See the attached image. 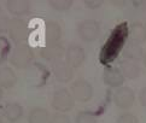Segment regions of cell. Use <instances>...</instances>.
Instances as JSON below:
<instances>
[{
  "instance_id": "cell-1",
  "label": "cell",
  "mask_w": 146,
  "mask_h": 123,
  "mask_svg": "<svg viewBox=\"0 0 146 123\" xmlns=\"http://www.w3.org/2000/svg\"><path fill=\"white\" fill-rule=\"evenodd\" d=\"M33 59H34L33 50L25 42L16 45V47L13 48L11 56H10V63L17 69L28 68L32 64Z\"/></svg>"
},
{
  "instance_id": "cell-2",
  "label": "cell",
  "mask_w": 146,
  "mask_h": 123,
  "mask_svg": "<svg viewBox=\"0 0 146 123\" xmlns=\"http://www.w3.org/2000/svg\"><path fill=\"white\" fill-rule=\"evenodd\" d=\"M51 106L54 111L65 114V112L72 110V107L75 106V99L66 88H59L52 95Z\"/></svg>"
},
{
  "instance_id": "cell-3",
  "label": "cell",
  "mask_w": 146,
  "mask_h": 123,
  "mask_svg": "<svg viewBox=\"0 0 146 123\" xmlns=\"http://www.w3.org/2000/svg\"><path fill=\"white\" fill-rule=\"evenodd\" d=\"M9 36L16 45L24 44L29 36L28 23L19 17L11 18V23H10L9 28Z\"/></svg>"
},
{
  "instance_id": "cell-4",
  "label": "cell",
  "mask_w": 146,
  "mask_h": 123,
  "mask_svg": "<svg viewBox=\"0 0 146 123\" xmlns=\"http://www.w3.org/2000/svg\"><path fill=\"white\" fill-rule=\"evenodd\" d=\"M77 34L83 41L92 42L97 40L100 34V25L94 19H85L77 25Z\"/></svg>"
},
{
  "instance_id": "cell-5",
  "label": "cell",
  "mask_w": 146,
  "mask_h": 123,
  "mask_svg": "<svg viewBox=\"0 0 146 123\" xmlns=\"http://www.w3.org/2000/svg\"><path fill=\"white\" fill-rule=\"evenodd\" d=\"M70 93L74 99L81 102H87L93 97V87L86 80H76L70 85Z\"/></svg>"
},
{
  "instance_id": "cell-6",
  "label": "cell",
  "mask_w": 146,
  "mask_h": 123,
  "mask_svg": "<svg viewBox=\"0 0 146 123\" xmlns=\"http://www.w3.org/2000/svg\"><path fill=\"white\" fill-rule=\"evenodd\" d=\"M115 105L121 110H128L134 105L135 101V94L134 91L127 86H122L117 88L113 95Z\"/></svg>"
},
{
  "instance_id": "cell-7",
  "label": "cell",
  "mask_w": 146,
  "mask_h": 123,
  "mask_svg": "<svg viewBox=\"0 0 146 123\" xmlns=\"http://www.w3.org/2000/svg\"><path fill=\"white\" fill-rule=\"evenodd\" d=\"M87 58L86 51L80 45L71 44L65 50V60L72 69H77L85 63Z\"/></svg>"
},
{
  "instance_id": "cell-8",
  "label": "cell",
  "mask_w": 146,
  "mask_h": 123,
  "mask_svg": "<svg viewBox=\"0 0 146 123\" xmlns=\"http://www.w3.org/2000/svg\"><path fill=\"white\" fill-rule=\"evenodd\" d=\"M52 73L57 81L66 83L74 77V69L66 63V60H57L52 63Z\"/></svg>"
},
{
  "instance_id": "cell-9",
  "label": "cell",
  "mask_w": 146,
  "mask_h": 123,
  "mask_svg": "<svg viewBox=\"0 0 146 123\" xmlns=\"http://www.w3.org/2000/svg\"><path fill=\"white\" fill-rule=\"evenodd\" d=\"M102 79L104 83L112 88H119L124 83V76L119 71V69L113 68V66H108L103 70Z\"/></svg>"
},
{
  "instance_id": "cell-10",
  "label": "cell",
  "mask_w": 146,
  "mask_h": 123,
  "mask_svg": "<svg viewBox=\"0 0 146 123\" xmlns=\"http://www.w3.org/2000/svg\"><path fill=\"white\" fill-rule=\"evenodd\" d=\"M40 54L42 56V58L46 60L51 62H57L63 59V56H65V48L60 44H51V45H45L41 48Z\"/></svg>"
},
{
  "instance_id": "cell-11",
  "label": "cell",
  "mask_w": 146,
  "mask_h": 123,
  "mask_svg": "<svg viewBox=\"0 0 146 123\" xmlns=\"http://www.w3.org/2000/svg\"><path fill=\"white\" fill-rule=\"evenodd\" d=\"M62 38V28L54 20H47L44 28V39L46 45L58 44Z\"/></svg>"
},
{
  "instance_id": "cell-12",
  "label": "cell",
  "mask_w": 146,
  "mask_h": 123,
  "mask_svg": "<svg viewBox=\"0 0 146 123\" xmlns=\"http://www.w3.org/2000/svg\"><path fill=\"white\" fill-rule=\"evenodd\" d=\"M119 71L122 73V75L124 76V79H129V80H134L139 77L140 75V68L139 65L135 63L134 60L130 59H122L119 60Z\"/></svg>"
},
{
  "instance_id": "cell-13",
  "label": "cell",
  "mask_w": 146,
  "mask_h": 123,
  "mask_svg": "<svg viewBox=\"0 0 146 123\" xmlns=\"http://www.w3.org/2000/svg\"><path fill=\"white\" fill-rule=\"evenodd\" d=\"M4 116L9 122L15 123L23 116V106L19 102H7L4 106Z\"/></svg>"
},
{
  "instance_id": "cell-14",
  "label": "cell",
  "mask_w": 146,
  "mask_h": 123,
  "mask_svg": "<svg viewBox=\"0 0 146 123\" xmlns=\"http://www.w3.org/2000/svg\"><path fill=\"white\" fill-rule=\"evenodd\" d=\"M7 11L13 15V16H22L29 12L30 10V3L25 0H9L5 3Z\"/></svg>"
},
{
  "instance_id": "cell-15",
  "label": "cell",
  "mask_w": 146,
  "mask_h": 123,
  "mask_svg": "<svg viewBox=\"0 0 146 123\" xmlns=\"http://www.w3.org/2000/svg\"><path fill=\"white\" fill-rule=\"evenodd\" d=\"M17 82V76L13 69L10 66H3L0 68V87L1 88H12Z\"/></svg>"
},
{
  "instance_id": "cell-16",
  "label": "cell",
  "mask_w": 146,
  "mask_h": 123,
  "mask_svg": "<svg viewBox=\"0 0 146 123\" xmlns=\"http://www.w3.org/2000/svg\"><path fill=\"white\" fill-rule=\"evenodd\" d=\"M145 51L140 45L135 44V42H130L128 44L126 47L123 50V54L126 59H130V60H140V59H144V56H145Z\"/></svg>"
},
{
  "instance_id": "cell-17",
  "label": "cell",
  "mask_w": 146,
  "mask_h": 123,
  "mask_svg": "<svg viewBox=\"0 0 146 123\" xmlns=\"http://www.w3.org/2000/svg\"><path fill=\"white\" fill-rule=\"evenodd\" d=\"M50 112L44 107H34L28 114V123H48Z\"/></svg>"
},
{
  "instance_id": "cell-18",
  "label": "cell",
  "mask_w": 146,
  "mask_h": 123,
  "mask_svg": "<svg viewBox=\"0 0 146 123\" xmlns=\"http://www.w3.org/2000/svg\"><path fill=\"white\" fill-rule=\"evenodd\" d=\"M130 39L132 42L144 44L146 41V25L141 23H134L130 27Z\"/></svg>"
},
{
  "instance_id": "cell-19",
  "label": "cell",
  "mask_w": 146,
  "mask_h": 123,
  "mask_svg": "<svg viewBox=\"0 0 146 123\" xmlns=\"http://www.w3.org/2000/svg\"><path fill=\"white\" fill-rule=\"evenodd\" d=\"M75 123H98V120L91 111H80L76 116Z\"/></svg>"
},
{
  "instance_id": "cell-20",
  "label": "cell",
  "mask_w": 146,
  "mask_h": 123,
  "mask_svg": "<svg viewBox=\"0 0 146 123\" xmlns=\"http://www.w3.org/2000/svg\"><path fill=\"white\" fill-rule=\"evenodd\" d=\"M50 6L57 11H66L72 6L71 0H51Z\"/></svg>"
},
{
  "instance_id": "cell-21",
  "label": "cell",
  "mask_w": 146,
  "mask_h": 123,
  "mask_svg": "<svg viewBox=\"0 0 146 123\" xmlns=\"http://www.w3.org/2000/svg\"><path fill=\"white\" fill-rule=\"evenodd\" d=\"M48 123H71L70 117L66 114H60V112H54L51 115V118Z\"/></svg>"
},
{
  "instance_id": "cell-22",
  "label": "cell",
  "mask_w": 146,
  "mask_h": 123,
  "mask_svg": "<svg viewBox=\"0 0 146 123\" xmlns=\"http://www.w3.org/2000/svg\"><path fill=\"white\" fill-rule=\"evenodd\" d=\"M117 123H139L138 117L134 114L130 112H124V114L119 115L117 118Z\"/></svg>"
},
{
  "instance_id": "cell-23",
  "label": "cell",
  "mask_w": 146,
  "mask_h": 123,
  "mask_svg": "<svg viewBox=\"0 0 146 123\" xmlns=\"http://www.w3.org/2000/svg\"><path fill=\"white\" fill-rule=\"evenodd\" d=\"M10 23H11V19H10L6 15L0 13V34L5 33V32H9Z\"/></svg>"
},
{
  "instance_id": "cell-24",
  "label": "cell",
  "mask_w": 146,
  "mask_h": 123,
  "mask_svg": "<svg viewBox=\"0 0 146 123\" xmlns=\"http://www.w3.org/2000/svg\"><path fill=\"white\" fill-rule=\"evenodd\" d=\"M139 102L143 107L146 109V87L141 88L139 92Z\"/></svg>"
},
{
  "instance_id": "cell-25",
  "label": "cell",
  "mask_w": 146,
  "mask_h": 123,
  "mask_svg": "<svg viewBox=\"0 0 146 123\" xmlns=\"http://www.w3.org/2000/svg\"><path fill=\"white\" fill-rule=\"evenodd\" d=\"M85 4L88 9H99L102 6V1L99 0H86Z\"/></svg>"
},
{
  "instance_id": "cell-26",
  "label": "cell",
  "mask_w": 146,
  "mask_h": 123,
  "mask_svg": "<svg viewBox=\"0 0 146 123\" xmlns=\"http://www.w3.org/2000/svg\"><path fill=\"white\" fill-rule=\"evenodd\" d=\"M9 51V42L4 38L0 36V56H3V53L5 51Z\"/></svg>"
},
{
  "instance_id": "cell-27",
  "label": "cell",
  "mask_w": 146,
  "mask_h": 123,
  "mask_svg": "<svg viewBox=\"0 0 146 123\" xmlns=\"http://www.w3.org/2000/svg\"><path fill=\"white\" fill-rule=\"evenodd\" d=\"M4 110L0 107V123H3V120H4Z\"/></svg>"
},
{
  "instance_id": "cell-28",
  "label": "cell",
  "mask_w": 146,
  "mask_h": 123,
  "mask_svg": "<svg viewBox=\"0 0 146 123\" xmlns=\"http://www.w3.org/2000/svg\"><path fill=\"white\" fill-rule=\"evenodd\" d=\"M3 95H4V92H3V88L0 87V100L3 99Z\"/></svg>"
},
{
  "instance_id": "cell-29",
  "label": "cell",
  "mask_w": 146,
  "mask_h": 123,
  "mask_svg": "<svg viewBox=\"0 0 146 123\" xmlns=\"http://www.w3.org/2000/svg\"><path fill=\"white\" fill-rule=\"evenodd\" d=\"M143 62H144V65H145V68H146V53H145V56H144V59H143Z\"/></svg>"
},
{
  "instance_id": "cell-30",
  "label": "cell",
  "mask_w": 146,
  "mask_h": 123,
  "mask_svg": "<svg viewBox=\"0 0 146 123\" xmlns=\"http://www.w3.org/2000/svg\"><path fill=\"white\" fill-rule=\"evenodd\" d=\"M0 13H1V9H0Z\"/></svg>"
}]
</instances>
